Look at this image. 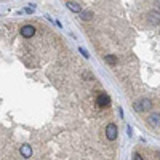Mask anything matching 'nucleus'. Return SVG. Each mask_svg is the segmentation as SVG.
Returning <instances> with one entry per match:
<instances>
[{
    "mask_svg": "<svg viewBox=\"0 0 160 160\" xmlns=\"http://www.w3.org/2000/svg\"><path fill=\"white\" fill-rule=\"evenodd\" d=\"M104 61L108 62L109 66H115V64H117V58H115L114 55H108V56L104 58Z\"/></svg>",
    "mask_w": 160,
    "mask_h": 160,
    "instance_id": "1a4fd4ad",
    "label": "nucleus"
},
{
    "mask_svg": "<svg viewBox=\"0 0 160 160\" xmlns=\"http://www.w3.org/2000/svg\"><path fill=\"white\" fill-rule=\"evenodd\" d=\"M133 108H135L136 112L149 111V109L152 108V102H151V99H148V98H141V99H138L135 104H133Z\"/></svg>",
    "mask_w": 160,
    "mask_h": 160,
    "instance_id": "f257e3e1",
    "label": "nucleus"
},
{
    "mask_svg": "<svg viewBox=\"0 0 160 160\" xmlns=\"http://www.w3.org/2000/svg\"><path fill=\"white\" fill-rule=\"evenodd\" d=\"M149 123H151L152 127H158V125H160V114H152V115L149 117Z\"/></svg>",
    "mask_w": 160,
    "mask_h": 160,
    "instance_id": "0eeeda50",
    "label": "nucleus"
},
{
    "mask_svg": "<svg viewBox=\"0 0 160 160\" xmlns=\"http://www.w3.org/2000/svg\"><path fill=\"white\" fill-rule=\"evenodd\" d=\"M91 16H93V13H91V11H82V13H80V18H82L83 21L91 19Z\"/></svg>",
    "mask_w": 160,
    "mask_h": 160,
    "instance_id": "9d476101",
    "label": "nucleus"
},
{
    "mask_svg": "<svg viewBox=\"0 0 160 160\" xmlns=\"http://www.w3.org/2000/svg\"><path fill=\"white\" fill-rule=\"evenodd\" d=\"M78 50H80V53H82V55H83V56H85V58H90V55H88V51H87V50H85V48H83V47H80V48H78Z\"/></svg>",
    "mask_w": 160,
    "mask_h": 160,
    "instance_id": "9b49d317",
    "label": "nucleus"
},
{
    "mask_svg": "<svg viewBox=\"0 0 160 160\" xmlns=\"http://www.w3.org/2000/svg\"><path fill=\"white\" fill-rule=\"evenodd\" d=\"M149 21H151L152 24H157V22L160 21V13L151 11V13H149Z\"/></svg>",
    "mask_w": 160,
    "mask_h": 160,
    "instance_id": "6e6552de",
    "label": "nucleus"
},
{
    "mask_svg": "<svg viewBox=\"0 0 160 160\" xmlns=\"http://www.w3.org/2000/svg\"><path fill=\"white\" fill-rule=\"evenodd\" d=\"M66 7H68L71 11L82 13V7H80V3H78V2H74V0H71V2H66Z\"/></svg>",
    "mask_w": 160,
    "mask_h": 160,
    "instance_id": "39448f33",
    "label": "nucleus"
},
{
    "mask_svg": "<svg viewBox=\"0 0 160 160\" xmlns=\"http://www.w3.org/2000/svg\"><path fill=\"white\" fill-rule=\"evenodd\" d=\"M133 160H142V157L139 154H135V157H133Z\"/></svg>",
    "mask_w": 160,
    "mask_h": 160,
    "instance_id": "f8f14e48",
    "label": "nucleus"
},
{
    "mask_svg": "<svg viewBox=\"0 0 160 160\" xmlns=\"http://www.w3.org/2000/svg\"><path fill=\"white\" fill-rule=\"evenodd\" d=\"M127 130H128V136H131V127H130V125L127 127Z\"/></svg>",
    "mask_w": 160,
    "mask_h": 160,
    "instance_id": "ddd939ff",
    "label": "nucleus"
},
{
    "mask_svg": "<svg viewBox=\"0 0 160 160\" xmlns=\"http://www.w3.org/2000/svg\"><path fill=\"white\" fill-rule=\"evenodd\" d=\"M117 135H118V130H117V125L115 123H109L106 127V136H108L109 141H115L117 139Z\"/></svg>",
    "mask_w": 160,
    "mask_h": 160,
    "instance_id": "f03ea898",
    "label": "nucleus"
},
{
    "mask_svg": "<svg viewBox=\"0 0 160 160\" xmlns=\"http://www.w3.org/2000/svg\"><path fill=\"white\" fill-rule=\"evenodd\" d=\"M21 34H22V37L29 38V37H32L35 34V28H34V26H31V24H26V26H22V28H21Z\"/></svg>",
    "mask_w": 160,
    "mask_h": 160,
    "instance_id": "20e7f679",
    "label": "nucleus"
},
{
    "mask_svg": "<svg viewBox=\"0 0 160 160\" xmlns=\"http://www.w3.org/2000/svg\"><path fill=\"white\" fill-rule=\"evenodd\" d=\"M21 155L22 157H31L32 155V148L29 144H22L21 146Z\"/></svg>",
    "mask_w": 160,
    "mask_h": 160,
    "instance_id": "423d86ee",
    "label": "nucleus"
},
{
    "mask_svg": "<svg viewBox=\"0 0 160 160\" xmlns=\"http://www.w3.org/2000/svg\"><path fill=\"white\" fill-rule=\"evenodd\" d=\"M96 104L99 106V108H109V106H111L109 95H106V93H99L98 98H96Z\"/></svg>",
    "mask_w": 160,
    "mask_h": 160,
    "instance_id": "7ed1b4c3",
    "label": "nucleus"
}]
</instances>
